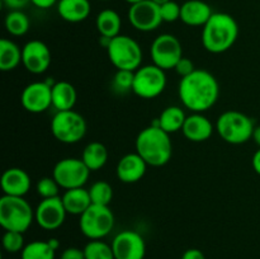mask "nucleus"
Wrapping results in <instances>:
<instances>
[{
  "mask_svg": "<svg viewBox=\"0 0 260 259\" xmlns=\"http://www.w3.org/2000/svg\"><path fill=\"white\" fill-rule=\"evenodd\" d=\"M178 95L185 108L193 113H203L218 101L220 85L210 71L196 69L190 75L182 78L178 86Z\"/></svg>",
  "mask_w": 260,
  "mask_h": 259,
  "instance_id": "nucleus-1",
  "label": "nucleus"
},
{
  "mask_svg": "<svg viewBox=\"0 0 260 259\" xmlns=\"http://www.w3.org/2000/svg\"><path fill=\"white\" fill-rule=\"evenodd\" d=\"M239 37V25L228 13H213L203 25V47L211 53H222L235 45Z\"/></svg>",
  "mask_w": 260,
  "mask_h": 259,
  "instance_id": "nucleus-2",
  "label": "nucleus"
},
{
  "mask_svg": "<svg viewBox=\"0 0 260 259\" xmlns=\"http://www.w3.org/2000/svg\"><path fill=\"white\" fill-rule=\"evenodd\" d=\"M136 152L150 167H164L173 156L170 134L160 127L150 124L142 130L136 139Z\"/></svg>",
  "mask_w": 260,
  "mask_h": 259,
  "instance_id": "nucleus-3",
  "label": "nucleus"
},
{
  "mask_svg": "<svg viewBox=\"0 0 260 259\" xmlns=\"http://www.w3.org/2000/svg\"><path fill=\"white\" fill-rule=\"evenodd\" d=\"M35 220V210L23 197L0 198V225L5 231L25 233Z\"/></svg>",
  "mask_w": 260,
  "mask_h": 259,
  "instance_id": "nucleus-4",
  "label": "nucleus"
},
{
  "mask_svg": "<svg viewBox=\"0 0 260 259\" xmlns=\"http://www.w3.org/2000/svg\"><path fill=\"white\" fill-rule=\"evenodd\" d=\"M253 119L239 111H226L216 122V130L225 142L231 145H241L253 139Z\"/></svg>",
  "mask_w": 260,
  "mask_h": 259,
  "instance_id": "nucleus-5",
  "label": "nucleus"
},
{
  "mask_svg": "<svg viewBox=\"0 0 260 259\" xmlns=\"http://www.w3.org/2000/svg\"><path fill=\"white\" fill-rule=\"evenodd\" d=\"M107 53L117 70L136 71L141 68L142 48L139 42L129 36L119 35L112 38L107 47Z\"/></svg>",
  "mask_w": 260,
  "mask_h": 259,
  "instance_id": "nucleus-6",
  "label": "nucleus"
},
{
  "mask_svg": "<svg viewBox=\"0 0 260 259\" xmlns=\"http://www.w3.org/2000/svg\"><path fill=\"white\" fill-rule=\"evenodd\" d=\"M86 128L85 118L74 109L56 112L51 119V132L62 144H76L83 140Z\"/></svg>",
  "mask_w": 260,
  "mask_h": 259,
  "instance_id": "nucleus-7",
  "label": "nucleus"
},
{
  "mask_svg": "<svg viewBox=\"0 0 260 259\" xmlns=\"http://www.w3.org/2000/svg\"><path fill=\"white\" fill-rule=\"evenodd\" d=\"M79 226L84 235L90 240H102L114 228V215L109 206L94 205L80 216Z\"/></svg>",
  "mask_w": 260,
  "mask_h": 259,
  "instance_id": "nucleus-8",
  "label": "nucleus"
},
{
  "mask_svg": "<svg viewBox=\"0 0 260 259\" xmlns=\"http://www.w3.org/2000/svg\"><path fill=\"white\" fill-rule=\"evenodd\" d=\"M167 86L165 70L156 65H145L135 71L132 91L142 99H154L159 96Z\"/></svg>",
  "mask_w": 260,
  "mask_h": 259,
  "instance_id": "nucleus-9",
  "label": "nucleus"
},
{
  "mask_svg": "<svg viewBox=\"0 0 260 259\" xmlns=\"http://www.w3.org/2000/svg\"><path fill=\"white\" fill-rule=\"evenodd\" d=\"M90 170L85 163L78 157H65L56 163L52 177L65 190L80 188L88 182Z\"/></svg>",
  "mask_w": 260,
  "mask_h": 259,
  "instance_id": "nucleus-10",
  "label": "nucleus"
},
{
  "mask_svg": "<svg viewBox=\"0 0 260 259\" xmlns=\"http://www.w3.org/2000/svg\"><path fill=\"white\" fill-rule=\"evenodd\" d=\"M150 55L154 65L162 70H170L174 69L178 61L183 57L182 43L175 36L162 33L152 41Z\"/></svg>",
  "mask_w": 260,
  "mask_h": 259,
  "instance_id": "nucleus-11",
  "label": "nucleus"
},
{
  "mask_svg": "<svg viewBox=\"0 0 260 259\" xmlns=\"http://www.w3.org/2000/svg\"><path fill=\"white\" fill-rule=\"evenodd\" d=\"M50 80L35 81L23 89L20 103L30 113H42L52 106V85Z\"/></svg>",
  "mask_w": 260,
  "mask_h": 259,
  "instance_id": "nucleus-12",
  "label": "nucleus"
},
{
  "mask_svg": "<svg viewBox=\"0 0 260 259\" xmlns=\"http://www.w3.org/2000/svg\"><path fill=\"white\" fill-rule=\"evenodd\" d=\"M128 20L134 28L141 32H151L159 28L162 23L160 14V5L152 0H142V2L132 4L128 9Z\"/></svg>",
  "mask_w": 260,
  "mask_h": 259,
  "instance_id": "nucleus-13",
  "label": "nucleus"
},
{
  "mask_svg": "<svg viewBox=\"0 0 260 259\" xmlns=\"http://www.w3.org/2000/svg\"><path fill=\"white\" fill-rule=\"evenodd\" d=\"M68 212L65 210L61 197L45 198L38 203L35 210V221L43 230H56L63 222Z\"/></svg>",
  "mask_w": 260,
  "mask_h": 259,
  "instance_id": "nucleus-14",
  "label": "nucleus"
},
{
  "mask_svg": "<svg viewBox=\"0 0 260 259\" xmlns=\"http://www.w3.org/2000/svg\"><path fill=\"white\" fill-rule=\"evenodd\" d=\"M114 259H144L146 244L139 233L123 230L114 236L112 241Z\"/></svg>",
  "mask_w": 260,
  "mask_h": 259,
  "instance_id": "nucleus-15",
  "label": "nucleus"
},
{
  "mask_svg": "<svg viewBox=\"0 0 260 259\" xmlns=\"http://www.w3.org/2000/svg\"><path fill=\"white\" fill-rule=\"evenodd\" d=\"M52 55L45 42L38 40L28 41L22 48V63L30 74L40 75L50 68Z\"/></svg>",
  "mask_w": 260,
  "mask_h": 259,
  "instance_id": "nucleus-16",
  "label": "nucleus"
},
{
  "mask_svg": "<svg viewBox=\"0 0 260 259\" xmlns=\"http://www.w3.org/2000/svg\"><path fill=\"white\" fill-rule=\"evenodd\" d=\"M146 170L147 163L137 152H129L119 159L116 174L122 183L132 184L141 180L146 174Z\"/></svg>",
  "mask_w": 260,
  "mask_h": 259,
  "instance_id": "nucleus-17",
  "label": "nucleus"
},
{
  "mask_svg": "<svg viewBox=\"0 0 260 259\" xmlns=\"http://www.w3.org/2000/svg\"><path fill=\"white\" fill-rule=\"evenodd\" d=\"M0 185L4 195L24 197L30 189V177L24 169L9 168L3 173Z\"/></svg>",
  "mask_w": 260,
  "mask_h": 259,
  "instance_id": "nucleus-18",
  "label": "nucleus"
},
{
  "mask_svg": "<svg viewBox=\"0 0 260 259\" xmlns=\"http://www.w3.org/2000/svg\"><path fill=\"white\" fill-rule=\"evenodd\" d=\"M182 131L189 141L203 142L212 136L213 124L202 113H192L187 116Z\"/></svg>",
  "mask_w": 260,
  "mask_h": 259,
  "instance_id": "nucleus-19",
  "label": "nucleus"
},
{
  "mask_svg": "<svg viewBox=\"0 0 260 259\" xmlns=\"http://www.w3.org/2000/svg\"><path fill=\"white\" fill-rule=\"evenodd\" d=\"M212 14L211 7L203 0H187L182 5L180 20L190 27H203Z\"/></svg>",
  "mask_w": 260,
  "mask_h": 259,
  "instance_id": "nucleus-20",
  "label": "nucleus"
},
{
  "mask_svg": "<svg viewBox=\"0 0 260 259\" xmlns=\"http://www.w3.org/2000/svg\"><path fill=\"white\" fill-rule=\"evenodd\" d=\"M58 15L69 23H79L85 20L91 12L89 0H58Z\"/></svg>",
  "mask_w": 260,
  "mask_h": 259,
  "instance_id": "nucleus-21",
  "label": "nucleus"
},
{
  "mask_svg": "<svg viewBox=\"0 0 260 259\" xmlns=\"http://www.w3.org/2000/svg\"><path fill=\"white\" fill-rule=\"evenodd\" d=\"M61 200L65 206L66 212L74 216H81L91 205L89 189H85L84 187L65 190Z\"/></svg>",
  "mask_w": 260,
  "mask_h": 259,
  "instance_id": "nucleus-22",
  "label": "nucleus"
},
{
  "mask_svg": "<svg viewBox=\"0 0 260 259\" xmlns=\"http://www.w3.org/2000/svg\"><path fill=\"white\" fill-rule=\"evenodd\" d=\"M78 99L75 86L69 81H57L52 85V107L56 111L74 109Z\"/></svg>",
  "mask_w": 260,
  "mask_h": 259,
  "instance_id": "nucleus-23",
  "label": "nucleus"
},
{
  "mask_svg": "<svg viewBox=\"0 0 260 259\" xmlns=\"http://www.w3.org/2000/svg\"><path fill=\"white\" fill-rule=\"evenodd\" d=\"M81 160L85 163L90 172H95L102 169L108 161V150L102 142L91 141L84 147Z\"/></svg>",
  "mask_w": 260,
  "mask_h": 259,
  "instance_id": "nucleus-24",
  "label": "nucleus"
},
{
  "mask_svg": "<svg viewBox=\"0 0 260 259\" xmlns=\"http://www.w3.org/2000/svg\"><path fill=\"white\" fill-rule=\"evenodd\" d=\"M96 30L102 37L114 38L119 36L121 30V17L113 9H104L98 14L95 20Z\"/></svg>",
  "mask_w": 260,
  "mask_h": 259,
  "instance_id": "nucleus-25",
  "label": "nucleus"
},
{
  "mask_svg": "<svg viewBox=\"0 0 260 259\" xmlns=\"http://www.w3.org/2000/svg\"><path fill=\"white\" fill-rule=\"evenodd\" d=\"M22 62V48L13 41L0 40V70L12 71Z\"/></svg>",
  "mask_w": 260,
  "mask_h": 259,
  "instance_id": "nucleus-26",
  "label": "nucleus"
},
{
  "mask_svg": "<svg viewBox=\"0 0 260 259\" xmlns=\"http://www.w3.org/2000/svg\"><path fill=\"white\" fill-rule=\"evenodd\" d=\"M157 118H159L160 128H162L168 134H174L183 128L187 116L183 108L178 106H170L167 107Z\"/></svg>",
  "mask_w": 260,
  "mask_h": 259,
  "instance_id": "nucleus-27",
  "label": "nucleus"
},
{
  "mask_svg": "<svg viewBox=\"0 0 260 259\" xmlns=\"http://www.w3.org/2000/svg\"><path fill=\"white\" fill-rule=\"evenodd\" d=\"M29 18L22 10H10L5 17V29L15 37L24 36L29 30Z\"/></svg>",
  "mask_w": 260,
  "mask_h": 259,
  "instance_id": "nucleus-28",
  "label": "nucleus"
},
{
  "mask_svg": "<svg viewBox=\"0 0 260 259\" xmlns=\"http://www.w3.org/2000/svg\"><path fill=\"white\" fill-rule=\"evenodd\" d=\"M56 250L48 244V241L35 240L25 244L24 249L20 251L22 259H55Z\"/></svg>",
  "mask_w": 260,
  "mask_h": 259,
  "instance_id": "nucleus-29",
  "label": "nucleus"
},
{
  "mask_svg": "<svg viewBox=\"0 0 260 259\" xmlns=\"http://www.w3.org/2000/svg\"><path fill=\"white\" fill-rule=\"evenodd\" d=\"M89 195L94 205L109 206L113 198V188L106 180H98L89 188Z\"/></svg>",
  "mask_w": 260,
  "mask_h": 259,
  "instance_id": "nucleus-30",
  "label": "nucleus"
},
{
  "mask_svg": "<svg viewBox=\"0 0 260 259\" xmlns=\"http://www.w3.org/2000/svg\"><path fill=\"white\" fill-rule=\"evenodd\" d=\"M85 259H114L112 245L102 240H90L84 246Z\"/></svg>",
  "mask_w": 260,
  "mask_h": 259,
  "instance_id": "nucleus-31",
  "label": "nucleus"
},
{
  "mask_svg": "<svg viewBox=\"0 0 260 259\" xmlns=\"http://www.w3.org/2000/svg\"><path fill=\"white\" fill-rule=\"evenodd\" d=\"M60 185L56 182L53 177H43L36 184V190L37 195L40 196L42 200L45 198H53L58 197V190H60Z\"/></svg>",
  "mask_w": 260,
  "mask_h": 259,
  "instance_id": "nucleus-32",
  "label": "nucleus"
},
{
  "mask_svg": "<svg viewBox=\"0 0 260 259\" xmlns=\"http://www.w3.org/2000/svg\"><path fill=\"white\" fill-rule=\"evenodd\" d=\"M134 79H135V71L117 70V73L114 74L113 76L112 85H113L114 90L118 91V93H127V91L132 90V86H134Z\"/></svg>",
  "mask_w": 260,
  "mask_h": 259,
  "instance_id": "nucleus-33",
  "label": "nucleus"
},
{
  "mask_svg": "<svg viewBox=\"0 0 260 259\" xmlns=\"http://www.w3.org/2000/svg\"><path fill=\"white\" fill-rule=\"evenodd\" d=\"M3 246L8 253H18L24 249V238L18 231H5L3 235Z\"/></svg>",
  "mask_w": 260,
  "mask_h": 259,
  "instance_id": "nucleus-34",
  "label": "nucleus"
},
{
  "mask_svg": "<svg viewBox=\"0 0 260 259\" xmlns=\"http://www.w3.org/2000/svg\"><path fill=\"white\" fill-rule=\"evenodd\" d=\"M180 12H182V5H179L174 0H170V2L160 5V14H161L162 22L173 23L180 19Z\"/></svg>",
  "mask_w": 260,
  "mask_h": 259,
  "instance_id": "nucleus-35",
  "label": "nucleus"
},
{
  "mask_svg": "<svg viewBox=\"0 0 260 259\" xmlns=\"http://www.w3.org/2000/svg\"><path fill=\"white\" fill-rule=\"evenodd\" d=\"M174 69H175V71H177L178 75H180L182 78H185V76L190 75V74L196 70L193 61L190 60V58L184 57V56H183V57L178 61V63L175 65Z\"/></svg>",
  "mask_w": 260,
  "mask_h": 259,
  "instance_id": "nucleus-36",
  "label": "nucleus"
},
{
  "mask_svg": "<svg viewBox=\"0 0 260 259\" xmlns=\"http://www.w3.org/2000/svg\"><path fill=\"white\" fill-rule=\"evenodd\" d=\"M60 259H85V255H84V249L75 248V246L66 248L65 250L61 253Z\"/></svg>",
  "mask_w": 260,
  "mask_h": 259,
  "instance_id": "nucleus-37",
  "label": "nucleus"
},
{
  "mask_svg": "<svg viewBox=\"0 0 260 259\" xmlns=\"http://www.w3.org/2000/svg\"><path fill=\"white\" fill-rule=\"evenodd\" d=\"M3 3L10 10H22L23 8L29 4L30 0H3Z\"/></svg>",
  "mask_w": 260,
  "mask_h": 259,
  "instance_id": "nucleus-38",
  "label": "nucleus"
},
{
  "mask_svg": "<svg viewBox=\"0 0 260 259\" xmlns=\"http://www.w3.org/2000/svg\"><path fill=\"white\" fill-rule=\"evenodd\" d=\"M182 259H206V256L202 250L192 248V249H188V250H185L184 253H183Z\"/></svg>",
  "mask_w": 260,
  "mask_h": 259,
  "instance_id": "nucleus-39",
  "label": "nucleus"
},
{
  "mask_svg": "<svg viewBox=\"0 0 260 259\" xmlns=\"http://www.w3.org/2000/svg\"><path fill=\"white\" fill-rule=\"evenodd\" d=\"M30 3L40 9H48V8L53 7L57 0H30Z\"/></svg>",
  "mask_w": 260,
  "mask_h": 259,
  "instance_id": "nucleus-40",
  "label": "nucleus"
},
{
  "mask_svg": "<svg viewBox=\"0 0 260 259\" xmlns=\"http://www.w3.org/2000/svg\"><path fill=\"white\" fill-rule=\"evenodd\" d=\"M251 163H253V168L256 172V174L260 175V147L258 151L253 155V161Z\"/></svg>",
  "mask_w": 260,
  "mask_h": 259,
  "instance_id": "nucleus-41",
  "label": "nucleus"
},
{
  "mask_svg": "<svg viewBox=\"0 0 260 259\" xmlns=\"http://www.w3.org/2000/svg\"><path fill=\"white\" fill-rule=\"evenodd\" d=\"M253 140L255 141V144L260 147V126H255V128H254Z\"/></svg>",
  "mask_w": 260,
  "mask_h": 259,
  "instance_id": "nucleus-42",
  "label": "nucleus"
},
{
  "mask_svg": "<svg viewBox=\"0 0 260 259\" xmlns=\"http://www.w3.org/2000/svg\"><path fill=\"white\" fill-rule=\"evenodd\" d=\"M48 244H50L51 246H52V249L53 250H57L58 248H60V241L57 240V239L56 238H51V239H48Z\"/></svg>",
  "mask_w": 260,
  "mask_h": 259,
  "instance_id": "nucleus-43",
  "label": "nucleus"
},
{
  "mask_svg": "<svg viewBox=\"0 0 260 259\" xmlns=\"http://www.w3.org/2000/svg\"><path fill=\"white\" fill-rule=\"evenodd\" d=\"M152 2H154V3H156L157 5H162V4H164V3H168V2H170V0H152Z\"/></svg>",
  "mask_w": 260,
  "mask_h": 259,
  "instance_id": "nucleus-44",
  "label": "nucleus"
},
{
  "mask_svg": "<svg viewBox=\"0 0 260 259\" xmlns=\"http://www.w3.org/2000/svg\"><path fill=\"white\" fill-rule=\"evenodd\" d=\"M127 3H129V4H136V3H140V2H142V0H126Z\"/></svg>",
  "mask_w": 260,
  "mask_h": 259,
  "instance_id": "nucleus-45",
  "label": "nucleus"
},
{
  "mask_svg": "<svg viewBox=\"0 0 260 259\" xmlns=\"http://www.w3.org/2000/svg\"><path fill=\"white\" fill-rule=\"evenodd\" d=\"M101 2H108V0H101Z\"/></svg>",
  "mask_w": 260,
  "mask_h": 259,
  "instance_id": "nucleus-46",
  "label": "nucleus"
}]
</instances>
